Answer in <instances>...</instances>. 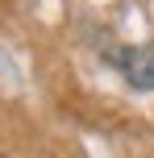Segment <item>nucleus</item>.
<instances>
[{"label":"nucleus","mask_w":154,"mask_h":158,"mask_svg":"<svg viewBox=\"0 0 154 158\" xmlns=\"http://www.w3.org/2000/svg\"><path fill=\"white\" fill-rule=\"evenodd\" d=\"M125 83L138 92H154V46H138V50H121L117 58Z\"/></svg>","instance_id":"nucleus-1"}]
</instances>
